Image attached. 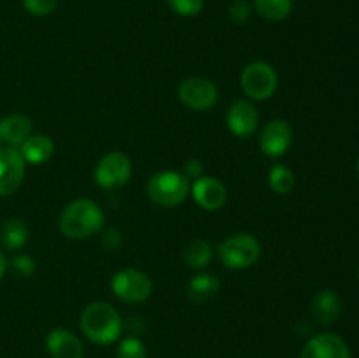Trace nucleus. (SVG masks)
Returning a JSON list of instances; mask_svg holds the SVG:
<instances>
[{
  "label": "nucleus",
  "instance_id": "a211bd4d",
  "mask_svg": "<svg viewBox=\"0 0 359 358\" xmlns=\"http://www.w3.org/2000/svg\"><path fill=\"white\" fill-rule=\"evenodd\" d=\"M221 283L216 274L202 272L193 277L188 284V298L195 304H203L207 300H212L219 291Z\"/></svg>",
  "mask_w": 359,
  "mask_h": 358
},
{
  "label": "nucleus",
  "instance_id": "39448f33",
  "mask_svg": "<svg viewBox=\"0 0 359 358\" xmlns=\"http://www.w3.org/2000/svg\"><path fill=\"white\" fill-rule=\"evenodd\" d=\"M279 76L269 62H252L241 74V86L252 100H269L277 90Z\"/></svg>",
  "mask_w": 359,
  "mask_h": 358
},
{
  "label": "nucleus",
  "instance_id": "7c9ffc66",
  "mask_svg": "<svg viewBox=\"0 0 359 358\" xmlns=\"http://www.w3.org/2000/svg\"><path fill=\"white\" fill-rule=\"evenodd\" d=\"M356 174H358V178H359V158H358V164H356Z\"/></svg>",
  "mask_w": 359,
  "mask_h": 358
},
{
  "label": "nucleus",
  "instance_id": "423d86ee",
  "mask_svg": "<svg viewBox=\"0 0 359 358\" xmlns=\"http://www.w3.org/2000/svg\"><path fill=\"white\" fill-rule=\"evenodd\" d=\"M112 293L126 304H139L153 293V281L139 269H123L111 281Z\"/></svg>",
  "mask_w": 359,
  "mask_h": 358
},
{
  "label": "nucleus",
  "instance_id": "5701e85b",
  "mask_svg": "<svg viewBox=\"0 0 359 358\" xmlns=\"http://www.w3.org/2000/svg\"><path fill=\"white\" fill-rule=\"evenodd\" d=\"M146 346L137 337H126L119 343L116 357L118 358H146Z\"/></svg>",
  "mask_w": 359,
  "mask_h": 358
},
{
  "label": "nucleus",
  "instance_id": "2f4dec72",
  "mask_svg": "<svg viewBox=\"0 0 359 358\" xmlns=\"http://www.w3.org/2000/svg\"><path fill=\"white\" fill-rule=\"evenodd\" d=\"M358 276H359V269H358Z\"/></svg>",
  "mask_w": 359,
  "mask_h": 358
},
{
  "label": "nucleus",
  "instance_id": "4468645a",
  "mask_svg": "<svg viewBox=\"0 0 359 358\" xmlns=\"http://www.w3.org/2000/svg\"><path fill=\"white\" fill-rule=\"evenodd\" d=\"M51 358H83L84 347L79 337L67 329H55L48 333L46 339Z\"/></svg>",
  "mask_w": 359,
  "mask_h": 358
},
{
  "label": "nucleus",
  "instance_id": "a878e982",
  "mask_svg": "<svg viewBox=\"0 0 359 358\" xmlns=\"http://www.w3.org/2000/svg\"><path fill=\"white\" fill-rule=\"evenodd\" d=\"M228 16L233 23H245L251 16V6L245 0H235L230 7H228Z\"/></svg>",
  "mask_w": 359,
  "mask_h": 358
},
{
  "label": "nucleus",
  "instance_id": "9d476101",
  "mask_svg": "<svg viewBox=\"0 0 359 358\" xmlns=\"http://www.w3.org/2000/svg\"><path fill=\"white\" fill-rule=\"evenodd\" d=\"M25 158L18 147H0V197H7L20 188L25 178Z\"/></svg>",
  "mask_w": 359,
  "mask_h": 358
},
{
  "label": "nucleus",
  "instance_id": "412c9836",
  "mask_svg": "<svg viewBox=\"0 0 359 358\" xmlns=\"http://www.w3.org/2000/svg\"><path fill=\"white\" fill-rule=\"evenodd\" d=\"M255 11L269 21H283L293 11V0H252Z\"/></svg>",
  "mask_w": 359,
  "mask_h": 358
},
{
  "label": "nucleus",
  "instance_id": "cd10ccee",
  "mask_svg": "<svg viewBox=\"0 0 359 358\" xmlns=\"http://www.w3.org/2000/svg\"><path fill=\"white\" fill-rule=\"evenodd\" d=\"M121 244H123V234L118 230V228L111 227L107 228V230H104V234H102V246H104L105 249L114 251V249H118Z\"/></svg>",
  "mask_w": 359,
  "mask_h": 358
},
{
  "label": "nucleus",
  "instance_id": "f3484780",
  "mask_svg": "<svg viewBox=\"0 0 359 358\" xmlns=\"http://www.w3.org/2000/svg\"><path fill=\"white\" fill-rule=\"evenodd\" d=\"M20 153L23 154L25 161H28V164H46L55 153V142L46 133H35V135H30L21 144Z\"/></svg>",
  "mask_w": 359,
  "mask_h": 358
},
{
  "label": "nucleus",
  "instance_id": "7ed1b4c3",
  "mask_svg": "<svg viewBox=\"0 0 359 358\" xmlns=\"http://www.w3.org/2000/svg\"><path fill=\"white\" fill-rule=\"evenodd\" d=\"M147 197L160 207L182 204L191 190V181L179 171H160L147 181Z\"/></svg>",
  "mask_w": 359,
  "mask_h": 358
},
{
  "label": "nucleus",
  "instance_id": "aec40b11",
  "mask_svg": "<svg viewBox=\"0 0 359 358\" xmlns=\"http://www.w3.org/2000/svg\"><path fill=\"white\" fill-rule=\"evenodd\" d=\"M212 246L210 242L203 241V239H196V241L189 242L184 248V253H182V258H184V263L189 267V269H205L207 265L212 260Z\"/></svg>",
  "mask_w": 359,
  "mask_h": 358
},
{
  "label": "nucleus",
  "instance_id": "c756f323",
  "mask_svg": "<svg viewBox=\"0 0 359 358\" xmlns=\"http://www.w3.org/2000/svg\"><path fill=\"white\" fill-rule=\"evenodd\" d=\"M6 270H7V258H6V255H4V253L0 251V279H2V277H4Z\"/></svg>",
  "mask_w": 359,
  "mask_h": 358
},
{
  "label": "nucleus",
  "instance_id": "c85d7f7f",
  "mask_svg": "<svg viewBox=\"0 0 359 358\" xmlns=\"http://www.w3.org/2000/svg\"><path fill=\"white\" fill-rule=\"evenodd\" d=\"M182 174L189 179V181H195V179L202 178L203 175V165L202 161L196 160V158H189L188 161L184 164V168H182Z\"/></svg>",
  "mask_w": 359,
  "mask_h": 358
},
{
  "label": "nucleus",
  "instance_id": "dca6fc26",
  "mask_svg": "<svg viewBox=\"0 0 359 358\" xmlns=\"http://www.w3.org/2000/svg\"><path fill=\"white\" fill-rule=\"evenodd\" d=\"M342 311V302L337 291L323 290L312 300V316L319 325H333Z\"/></svg>",
  "mask_w": 359,
  "mask_h": 358
},
{
  "label": "nucleus",
  "instance_id": "20e7f679",
  "mask_svg": "<svg viewBox=\"0 0 359 358\" xmlns=\"http://www.w3.org/2000/svg\"><path fill=\"white\" fill-rule=\"evenodd\" d=\"M217 255L226 269L242 270L258 262L262 244L251 234H235L217 246Z\"/></svg>",
  "mask_w": 359,
  "mask_h": 358
},
{
  "label": "nucleus",
  "instance_id": "393cba45",
  "mask_svg": "<svg viewBox=\"0 0 359 358\" xmlns=\"http://www.w3.org/2000/svg\"><path fill=\"white\" fill-rule=\"evenodd\" d=\"M58 6V0H23V7L34 16H48Z\"/></svg>",
  "mask_w": 359,
  "mask_h": 358
},
{
  "label": "nucleus",
  "instance_id": "2eb2a0df",
  "mask_svg": "<svg viewBox=\"0 0 359 358\" xmlns=\"http://www.w3.org/2000/svg\"><path fill=\"white\" fill-rule=\"evenodd\" d=\"M32 119L25 114H9L0 119V140L11 147H20L32 135Z\"/></svg>",
  "mask_w": 359,
  "mask_h": 358
},
{
  "label": "nucleus",
  "instance_id": "4be33fe9",
  "mask_svg": "<svg viewBox=\"0 0 359 358\" xmlns=\"http://www.w3.org/2000/svg\"><path fill=\"white\" fill-rule=\"evenodd\" d=\"M269 183L270 188L279 195H286L294 188V174L290 167L286 165H273L269 172Z\"/></svg>",
  "mask_w": 359,
  "mask_h": 358
},
{
  "label": "nucleus",
  "instance_id": "6ab92c4d",
  "mask_svg": "<svg viewBox=\"0 0 359 358\" xmlns=\"http://www.w3.org/2000/svg\"><path fill=\"white\" fill-rule=\"evenodd\" d=\"M28 235H30L28 225L21 218H9L0 227V242L9 251H18L23 248L28 241Z\"/></svg>",
  "mask_w": 359,
  "mask_h": 358
},
{
  "label": "nucleus",
  "instance_id": "ddd939ff",
  "mask_svg": "<svg viewBox=\"0 0 359 358\" xmlns=\"http://www.w3.org/2000/svg\"><path fill=\"white\" fill-rule=\"evenodd\" d=\"M193 199L202 209L217 211L226 204V188L219 179L212 175H202L191 185Z\"/></svg>",
  "mask_w": 359,
  "mask_h": 358
},
{
  "label": "nucleus",
  "instance_id": "f03ea898",
  "mask_svg": "<svg viewBox=\"0 0 359 358\" xmlns=\"http://www.w3.org/2000/svg\"><path fill=\"white\" fill-rule=\"evenodd\" d=\"M81 330L95 344H112L119 339L123 319L119 312L107 302H91L81 312Z\"/></svg>",
  "mask_w": 359,
  "mask_h": 358
},
{
  "label": "nucleus",
  "instance_id": "f8f14e48",
  "mask_svg": "<svg viewBox=\"0 0 359 358\" xmlns=\"http://www.w3.org/2000/svg\"><path fill=\"white\" fill-rule=\"evenodd\" d=\"M300 358H351V350L342 337L319 333L305 344Z\"/></svg>",
  "mask_w": 359,
  "mask_h": 358
},
{
  "label": "nucleus",
  "instance_id": "6e6552de",
  "mask_svg": "<svg viewBox=\"0 0 359 358\" xmlns=\"http://www.w3.org/2000/svg\"><path fill=\"white\" fill-rule=\"evenodd\" d=\"M177 95L179 100L193 111H209L216 105L217 97H219L216 84L202 76L186 77L179 84Z\"/></svg>",
  "mask_w": 359,
  "mask_h": 358
},
{
  "label": "nucleus",
  "instance_id": "bb28decb",
  "mask_svg": "<svg viewBox=\"0 0 359 358\" xmlns=\"http://www.w3.org/2000/svg\"><path fill=\"white\" fill-rule=\"evenodd\" d=\"M11 267H13V270L16 274L27 277V276H30V274H34L35 262H34V258H32V256L18 255V256H14L13 260H11Z\"/></svg>",
  "mask_w": 359,
  "mask_h": 358
},
{
  "label": "nucleus",
  "instance_id": "b1692460",
  "mask_svg": "<svg viewBox=\"0 0 359 358\" xmlns=\"http://www.w3.org/2000/svg\"><path fill=\"white\" fill-rule=\"evenodd\" d=\"M168 6L181 16H196L203 9V0H168Z\"/></svg>",
  "mask_w": 359,
  "mask_h": 358
},
{
  "label": "nucleus",
  "instance_id": "1a4fd4ad",
  "mask_svg": "<svg viewBox=\"0 0 359 358\" xmlns=\"http://www.w3.org/2000/svg\"><path fill=\"white\" fill-rule=\"evenodd\" d=\"M293 144V128L286 119H270L259 133V147L270 158H279Z\"/></svg>",
  "mask_w": 359,
  "mask_h": 358
},
{
  "label": "nucleus",
  "instance_id": "f257e3e1",
  "mask_svg": "<svg viewBox=\"0 0 359 358\" xmlns=\"http://www.w3.org/2000/svg\"><path fill=\"white\" fill-rule=\"evenodd\" d=\"M105 214L102 207L91 199H77L62 211L58 227L69 239H88L104 228Z\"/></svg>",
  "mask_w": 359,
  "mask_h": 358
},
{
  "label": "nucleus",
  "instance_id": "9b49d317",
  "mask_svg": "<svg viewBox=\"0 0 359 358\" xmlns=\"http://www.w3.org/2000/svg\"><path fill=\"white\" fill-rule=\"evenodd\" d=\"M226 125L235 137L252 135L259 125L258 109L249 100H235L226 111Z\"/></svg>",
  "mask_w": 359,
  "mask_h": 358
},
{
  "label": "nucleus",
  "instance_id": "0eeeda50",
  "mask_svg": "<svg viewBox=\"0 0 359 358\" xmlns=\"http://www.w3.org/2000/svg\"><path fill=\"white\" fill-rule=\"evenodd\" d=\"M95 183L104 190L121 188L132 178V160L121 151L104 154L95 167Z\"/></svg>",
  "mask_w": 359,
  "mask_h": 358
}]
</instances>
